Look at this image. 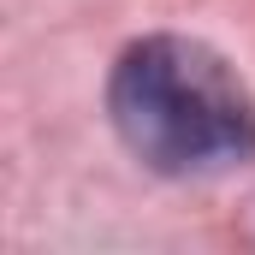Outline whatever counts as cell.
<instances>
[{"label": "cell", "instance_id": "6da1fadb", "mask_svg": "<svg viewBox=\"0 0 255 255\" xmlns=\"http://www.w3.org/2000/svg\"><path fill=\"white\" fill-rule=\"evenodd\" d=\"M125 148L166 178H214L255 160V101L214 48L148 36L125 48L107 89Z\"/></svg>", "mask_w": 255, "mask_h": 255}]
</instances>
